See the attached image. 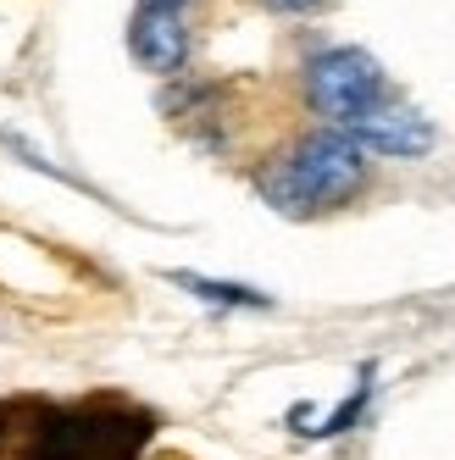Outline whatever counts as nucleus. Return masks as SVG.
Returning a JSON list of instances; mask_svg holds the SVG:
<instances>
[{"mask_svg":"<svg viewBox=\"0 0 455 460\" xmlns=\"http://www.w3.org/2000/svg\"><path fill=\"white\" fill-rule=\"evenodd\" d=\"M367 183V150L355 145L339 128H317V134L295 139L283 155H272L262 172H255V189L262 200L283 217H317L344 206L355 189Z\"/></svg>","mask_w":455,"mask_h":460,"instance_id":"obj_1","label":"nucleus"},{"mask_svg":"<svg viewBox=\"0 0 455 460\" xmlns=\"http://www.w3.org/2000/svg\"><path fill=\"white\" fill-rule=\"evenodd\" d=\"M156 421L145 411H45V421L34 427L28 460H139V449L150 444Z\"/></svg>","mask_w":455,"mask_h":460,"instance_id":"obj_2","label":"nucleus"},{"mask_svg":"<svg viewBox=\"0 0 455 460\" xmlns=\"http://www.w3.org/2000/svg\"><path fill=\"white\" fill-rule=\"evenodd\" d=\"M306 101L317 117H328V128L344 134V128H355L361 117L395 101V89H388V73L378 67V56L339 45V50H317L306 61Z\"/></svg>","mask_w":455,"mask_h":460,"instance_id":"obj_3","label":"nucleus"},{"mask_svg":"<svg viewBox=\"0 0 455 460\" xmlns=\"http://www.w3.org/2000/svg\"><path fill=\"white\" fill-rule=\"evenodd\" d=\"M344 134L361 145L367 155H395V161H411V155H428L433 150V122L422 117V111H411V106H400V101L378 106L372 117L344 128Z\"/></svg>","mask_w":455,"mask_h":460,"instance_id":"obj_4","label":"nucleus"},{"mask_svg":"<svg viewBox=\"0 0 455 460\" xmlns=\"http://www.w3.org/2000/svg\"><path fill=\"white\" fill-rule=\"evenodd\" d=\"M128 50H134V61L145 73L156 78H178L189 67V22L183 17H167V12H134V22H128Z\"/></svg>","mask_w":455,"mask_h":460,"instance_id":"obj_5","label":"nucleus"},{"mask_svg":"<svg viewBox=\"0 0 455 460\" xmlns=\"http://www.w3.org/2000/svg\"><path fill=\"white\" fill-rule=\"evenodd\" d=\"M178 288H189L194 300H206V305H228V311H267L272 305V294L262 288H245V283H217V278H201V272H173Z\"/></svg>","mask_w":455,"mask_h":460,"instance_id":"obj_6","label":"nucleus"},{"mask_svg":"<svg viewBox=\"0 0 455 460\" xmlns=\"http://www.w3.org/2000/svg\"><path fill=\"white\" fill-rule=\"evenodd\" d=\"M367 400H372V367L361 372V383H355V394H350V400L328 416V421H322V427H311V438H339V433H350V427L355 421H361V411H367Z\"/></svg>","mask_w":455,"mask_h":460,"instance_id":"obj_7","label":"nucleus"},{"mask_svg":"<svg viewBox=\"0 0 455 460\" xmlns=\"http://www.w3.org/2000/svg\"><path fill=\"white\" fill-rule=\"evenodd\" d=\"M267 12H278V17H306V12H322L328 0H262Z\"/></svg>","mask_w":455,"mask_h":460,"instance_id":"obj_8","label":"nucleus"},{"mask_svg":"<svg viewBox=\"0 0 455 460\" xmlns=\"http://www.w3.org/2000/svg\"><path fill=\"white\" fill-rule=\"evenodd\" d=\"M189 6H194V0H139L134 12H167V17H189Z\"/></svg>","mask_w":455,"mask_h":460,"instance_id":"obj_9","label":"nucleus"}]
</instances>
